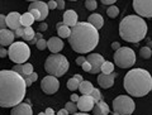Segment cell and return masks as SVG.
Masks as SVG:
<instances>
[{
  "label": "cell",
  "mask_w": 152,
  "mask_h": 115,
  "mask_svg": "<svg viewBox=\"0 0 152 115\" xmlns=\"http://www.w3.org/2000/svg\"><path fill=\"white\" fill-rule=\"evenodd\" d=\"M69 43L80 55L90 53L99 43V32L88 22H80L71 29Z\"/></svg>",
  "instance_id": "7a4b0ae2"
},
{
  "label": "cell",
  "mask_w": 152,
  "mask_h": 115,
  "mask_svg": "<svg viewBox=\"0 0 152 115\" xmlns=\"http://www.w3.org/2000/svg\"><path fill=\"white\" fill-rule=\"evenodd\" d=\"M100 72L103 75H112L114 72V63L113 62H109V61H105L102 66L100 68Z\"/></svg>",
  "instance_id": "484cf974"
},
{
  "label": "cell",
  "mask_w": 152,
  "mask_h": 115,
  "mask_svg": "<svg viewBox=\"0 0 152 115\" xmlns=\"http://www.w3.org/2000/svg\"><path fill=\"white\" fill-rule=\"evenodd\" d=\"M64 24L67 25L69 28L70 27H75L76 24H77V13H76L75 10H72V9H69V10H66L64 13Z\"/></svg>",
  "instance_id": "e0dca14e"
},
{
  "label": "cell",
  "mask_w": 152,
  "mask_h": 115,
  "mask_svg": "<svg viewBox=\"0 0 152 115\" xmlns=\"http://www.w3.org/2000/svg\"><path fill=\"white\" fill-rule=\"evenodd\" d=\"M93 89H94L93 84L90 82V81H85V80L79 86V90H80V92H81L83 95H90V92L93 91Z\"/></svg>",
  "instance_id": "d4e9b609"
},
{
  "label": "cell",
  "mask_w": 152,
  "mask_h": 115,
  "mask_svg": "<svg viewBox=\"0 0 152 115\" xmlns=\"http://www.w3.org/2000/svg\"><path fill=\"white\" fill-rule=\"evenodd\" d=\"M31 14H32V17L34 18V20H41V14L38 13V10H36V9H31V10H28Z\"/></svg>",
  "instance_id": "e575fe53"
},
{
  "label": "cell",
  "mask_w": 152,
  "mask_h": 115,
  "mask_svg": "<svg viewBox=\"0 0 152 115\" xmlns=\"http://www.w3.org/2000/svg\"><path fill=\"white\" fill-rule=\"evenodd\" d=\"M74 79H75V80H77L80 84H81L83 81H84V79H83V76H81V75H75V76H74Z\"/></svg>",
  "instance_id": "681fc988"
},
{
  "label": "cell",
  "mask_w": 152,
  "mask_h": 115,
  "mask_svg": "<svg viewBox=\"0 0 152 115\" xmlns=\"http://www.w3.org/2000/svg\"><path fill=\"white\" fill-rule=\"evenodd\" d=\"M13 71L17 72L18 75H20L23 79L31 76L34 71H33V65L31 63H24V65H15L13 67Z\"/></svg>",
  "instance_id": "ac0fdd59"
},
{
  "label": "cell",
  "mask_w": 152,
  "mask_h": 115,
  "mask_svg": "<svg viewBox=\"0 0 152 115\" xmlns=\"http://www.w3.org/2000/svg\"><path fill=\"white\" fill-rule=\"evenodd\" d=\"M140 55H141V57L142 58H145V60H148V58H151V48H148V47H142L141 48V51H140Z\"/></svg>",
  "instance_id": "f546056e"
},
{
  "label": "cell",
  "mask_w": 152,
  "mask_h": 115,
  "mask_svg": "<svg viewBox=\"0 0 152 115\" xmlns=\"http://www.w3.org/2000/svg\"><path fill=\"white\" fill-rule=\"evenodd\" d=\"M117 77V74L113 72L112 75H103L99 74L98 75V84L102 86L103 89H109L114 85V80Z\"/></svg>",
  "instance_id": "9a60e30c"
},
{
  "label": "cell",
  "mask_w": 152,
  "mask_h": 115,
  "mask_svg": "<svg viewBox=\"0 0 152 115\" xmlns=\"http://www.w3.org/2000/svg\"><path fill=\"white\" fill-rule=\"evenodd\" d=\"M123 84L129 95L134 98H142L152 90V76L143 68H133L127 72Z\"/></svg>",
  "instance_id": "3957f363"
},
{
  "label": "cell",
  "mask_w": 152,
  "mask_h": 115,
  "mask_svg": "<svg viewBox=\"0 0 152 115\" xmlns=\"http://www.w3.org/2000/svg\"><path fill=\"white\" fill-rule=\"evenodd\" d=\"M86 61L91 65V71H90V74H99L103 63L105 62L104 57L102 55H98V53H90L86 57Z\"/></svg>",
  "instance_id": "8fae6325"
},
{
  "label": "cell",
  "mask_w": 152,
  "mask_h": 115,
  "mask_svg": "<svg viewBox=\"0 0 152 115\" xmlns=\"http://www.w3.org/2000/svg\"><path fill=\"white\" fill-rule=\"evenodd\" d=\"M47 7H48V10L51 9H57V5H56V0H51V1L47 3Z\"/></svg>",
  "instance_id": "ab89813d"
},
{
  "label": "cell",
  "mask_w": 152,
  "mask_h": 115,
  "mask_svg": "<svg viewBox=\"0 0 152 115\" xmlns=\"http://www.w3.org/2000/svg\"><path fill=\"white\" fill-rule=\"evenodd\" d=\"M69 61L64 55H50L45 62V70L50 76L61 77L69 71Z\"/></svg>",
  "instance_id": "5b68a950"
},
{
  "label": "cell",
  "mask_w": 152,
  "mask_h": 115,
  "mask_svg": "<svg viewBox=\"0 0 152 115\" xmlns=\"http://www.w3.org/2000/svg\"><path fill=\"white\" fill-rule=\"evenodd\" d=\"M79 86H80V82L77 80H75L74 77H71L67 80V89L71 90V91H75V90H77L79 89Z\"/></svg>",
  "instance_id": "83f0119b"
},
{
  "label": "cell",
  "mask_w": 152,
  "mask_h": 115,
  "mask_svg": "<svg viewBox=\"0 0 152 115\" xmlns=\"http://www.w3.org/2000/svg\"><path fill=\"white\" fill-rule=\"evenodd\" d=\"M112 48H113L114 51H118V49L121 48V44H119L118 42H113V43H112Z\"/></svg>",
  "instance_id": "ee69618b"
},
{
  "label": "cell",
  "mask_w": 152,
  "mask_h": 115,
  "mask_svg": "<svg viewBox=\"0 0 152 115\" xmlns=\"http://www.w3.org/2000/svg\"><path fill=\"white\" fill-rule=\"evenodd\" d=\"M36 46H37V48L39 51H43V49L47 48V41L45 39V38H42V39H39L36 43Z\"/></svg>",
  "instance_id": "836d02e7"
},
{
  "label": "cell",
  "mask_w": 152,
  "mask_h": 115,
  "mask_svg": "<svg viewBox=\"0 0 152 115\" xmlns=\"http://www.w3.org/2000/svg\"><path fill=\"white\" fill-rule=\"evenodd\" d=\"M57 34H58V38H69L70 34H71V29L67 27V25H65L62 22H60V23H57Z\"/></svg>",
  "instance_id": "603a6c76"
},
{
  "label": "cell",
  "mask_w": 152,
  "mask_h": 115,
  "mask_svg": "<svg viewBox=\"0 0 152 115\" xmlns=\"http://www.w3.org/2000/svg\"><path fill=\"white\" fill-rule=\"evenodd\" d=\"M31 9H36L38 10V13L41 14V20H45L48 15V7H47V3L45 1H33L29 4V7H28V10H31Z\"/></svg>",
  "instance_id": "2e32d148"
},
{
  "label": "cell",
  "mask_w": 152,
  "mask_h": 115,
  "mask_svg": "<svg viewBox=\"0 0 152 115\" xmlns=\"http://www.w3.org/2000/svg\"><path fill=\"white\" fill-rule=\"evenodd\" d=\"M85 8H86L88 10L93 12L98 8V3L95 1V0H86V1H85Z\"/></svg>",
  "instance_id": "d6a6232c"
},
{
  "label": "cell",
  "mask_w": 152,
  "mask_h": 115,
  "mask_svg": "<svg viewBox=\"0 0 152 115\" xmlns=\"http://www.w3.org/2000/svg\"><path fill=\"white\" fill-rule=\"evenodd\" d=\"M90 96L94 99V101H95V103H98V101H100V100H102V92H100V91H99L98 89H95V87H94L93 91L90 92Z\"/></svg>",
  "instance_id": "1f68e13d"
},
{
  "label": "cell",
  "mask_w": 152,
  "mask_h": 115,
  "mask_svg": "<svg viewBox=\"0 0 152 115\" xmlns=\"http://www.w3.org/2000/svg\"><path fill=\"white\" fill-rule=\"evenodd\" d=\"M81 67L84 68V71H86V72H89V74H90V71H91V65H90L88 61H86V62H84Z\"/></svg>",
  "instance_id": "8d00e7d4"
},
{
  "label": "cell",
  "mask_w": 152,
  "mask_h": 115,
  "mask_svg": "<svg viewBox=\"0 0 152 115\" xmlns=\"http://www.w3.org/2000/svg\"><path fill=\"white\" fill-rule=\"evenodd\" d=\"M38 115H46L45 113H39V114H38Z\"/></svg>",
  "instance_id": "db71d44e"
},
{
  "label": "cell",
  "mask_w": 152,
  "mask_h": 115,
  "mask_svg": "<svg viewBox=\"0 0 152 115\" xmlns=\"http://www.w3.org/2000/svg\"><path fill=\"white\" fill-rule=\"evenodd\" d=\"M41 89L47 95H53L55 92H57V90L60 89V82H58V80H57V77H53V76L48 75L42 79Z\"/></svg>",
  "instance_id": "30bf717a"
},
{
  "label": "cell",
  "mask_w": 152,
  "mask_h": 115,
  "mask_svg": "<svg viewBox=\"0 0 152 115\" xmlns=\"http://www.w3.org/2000/svg\"><path fill=\"white\" fill-rule=\"evenodd\" d=\"M5 17H7V15H3V14H0V31H1V29H5V27H7Z\"/></svg>",
  "instance_id": "d590c367"
},
{
  "label": "cell",
  "mask_w": 152,
  "mask_h": 115,
  "mask_svg": "<svg viewBox=\"0 0 152 115\" xmlns=\"http://www.w3.org/2000/svg\"><path fill=\"white\" fill-rule=\"evenodd\" d=\"M47 48L50 49V52H52V55H57L64 48V42L58 37H52L47 41Z\"/></svg>",
  "instance_id": "5bb4252c"
},
{
  "label": "cell",
  "mask_w": 152,
  "mask_h": 115,
  "mask_svg": "<svg viewBox=\"0 0 152 115\" xmlns=\"http://www.w3.org/2000/svg\"><path fill=\"white\" fill-rule=\"evenodd\" d=\"M84 62H86V58H85V57H83V56H80V57H77V58H76V65H77V66H83Z\"/></svg>",
  "instance_id": "f35d334b"
},
{
  "label": "cell",
  "mask_w": 152,
  "mask_h": 115,
  "mask_svg": "<svg viewBox=\"0 0 152 115\" xmlns=\"http://www.w3.org/2000/svg\"><path fill=\"white\" fill-rule=\"evenodd\" d=\"M109 111H110V110H109V106L107 105V103L103 101V100L95 103L94 108H93V114L94 115H108Z\"/></svg>",
  "instance_id": "44dd1931"
},
{
  "label": "cell",
  "mask_w": 152,
  "mask_h": 115,
  "mask_svg": "<svg viewBox=\"0 0 152 115\" xmlns=\"http://www.w3.org/2000/svg\"><path fill=\"white\" fill-rule=\"evenodd\" d=\"M45 114L46 115H55V111H53V109H52V108H48V109H46Z\"/></svg>",
  "instance_id": "c3c4849f"
},
{
  "label": "cell",
  "mask_w": 152,
  "mask_h": 115,
  "mask_svg": "<svg viewBox=\"0 0 152 115\" xmlns=\"http://www.w3.org/2000/svg\"><path fill=\"white\" fill-rule=\"evenodd\" d=\"M133 9L141 18H152V0H134Z\"/></svg>",
  "instance_id": "9c48e42d"
},
{
  "label": "cell",
  "mask_w": 152,
  "mask_h": 115,
  "mask_svg": "<svg viewBox=\"0 0 152 115\" xmlns=\"http://www.w3.org/2000/svg\"><path fill=\"white\" fill-rule=\"evenodd\" d=\"M7 56H8V51L5 48H0V58H4Z\"/></svg>",
  "instance_id": "7bdbcfd3"
},
{
  "label": "cell",
  "mask_w": 152,
  "mask_h": 115,
  "mask_svg": "<svg viewBox=\"0 0 152 115\" xmlns=\"http://www.w3.org/2000/svg\"><path fill=\"white\" fill-rule=\"evenodd\" d=\"M12 115H33L32 105L27 103H20L12 110Z\"/></svg>",
  "instance_id": "d6986e66"
},
{
  "label": "cell",
  "mask_w": 152,
  "mask_h": 115,
  "mask_svg": "<svg viewBox=\"0 0 152 115\" xmlns=\"http://www.w3.org/2000/svg\"><path fill=\"white\" fill-rule=\"evenodd\" d=\"M14 33L10 29H1L0 31V44L1 46H10L14 43Z\"/></svg>",
  "instance_id": "ffe728a7"
},
{
  "label": "cell",
  "mask_w": 152,
  "mask_h": 115,
  "mask_svg": "<svg viewBox=\"0 0 152 115\" xmlns=\"http://www.w3.org/2000/svg\"><path fill=\"white\" fill-rule=\"evenodd\" d=\"M23 31H24V28L19 27L17 31H14V32H15V33H14V36H15V37H22L23 36Z\"/></svg>",
  "instance_id": "60d3db41"
},
{
  "label": "cell",
  "mask_w": 152,
  "mask_h": 115,
  "mask_svg": "<svg viewBox=\"0 0 152 115\" xmlns=\"http://www.w3.org/2000/svg\"><path fill=\"white\" fill-rule=\"evenodd\" d=\"M28 77L31 79V81H32V82H34V81H37V80H38V75H37L36 72H33L31 76H28Z\"/></svg>",
  "instance_id": "7dc6e473"
},
{
  "label": "cell",
  "mask_w": 152,
  "mask_h": 115,
  "mask_svg": "<svg viewBox=\"0 0 152 115\" xmlns=\"http://www.w3.org/2000/svg\"><path fill=\"white\" fill-rule=\"evenodd\" d=\"M38 28H39V31H41V32H45V31H47V28H48V25H47L46 23H41L39 27H38Z\"/></svg>",
  "instance_id": "bcb514c9"
},
{
  "label": "cell",
  "mask_w": 152,
  "mask_h": 115,
  "mask_svg": "<svg viewBox=\"0 0 152 115\" xmlns=\"http://www.w3.org/2000/svg\"><path fill=\"white\" fill-rule=\"evenodd\" d=\"M107 14L109 18H115V17H118V14H119V9L115 5H112L107 9Z\"/></svg>",
  "instance_id": "f1b7e54d"
},
{
  "label": "cell",
  "mask_w": 152,
  "mask_h": 115,
  "mask_svg": "<svg viewBox=\"0 0 152 115\" xmlns=\"http://www.w3.org/2000/svg\"><path fill=\"white\" fill-rule=\"evenodd\" d=\"M20 14H19L18 12H12L9 13L8 15L5 17V22H7V27L10 29L12 32L13 31H17L20 25Z\"/></svg>",
  "instance_id": "4fadbf2b"
},
{
  "label": "cell",
  "mask_w": 152,
  "mask_h": 115,
  "mask_svg": "<svg viewBox=\"0 0 152 115\" xmlns=\"http://www.w3.org/2000/svg\"><path fill=\"white\" fill-rule=\"evenodd\" d=\"M56 5H57V9L62 10V9H65V1L64 0H56Z\"/></svg>",
  "instance_id": "74e56055"
},
{
  "label": "cell",
  "mask_w": 152,
  "mask_h": 115,
  "mask_svg": "<svg viewBox=\"0 0 152 115\" xmlns=\"http://www.w3.org/2000/svg\"><path fill=\"white\" fill-rule=\"evenodd\" d=\"M102 3L103 4H105V5H114L115 4V0H102Z\"/></svg>",
  "instance_id": "b9f144b4"
},
{
  "label": "cell",
  "mask_w": 152,
  "mask_h": 115,
  "mask_svg": "<svg viewBox=\"0 0 152 115\" xmlns=\"http://www.w3.org/2000/svg\"><path fill=\"white\" fill-rule=\"evenodd\" d=\"M136 109L133 99L127 95H121L113 100V110L118 115H131Z\"/></svg>",
  "instance_id": "ba28073f"
},
{
  "label": "cell",
  "mask_w": 152,
  "mask_h": 115,
  "mask_svg": "<svg viewBox=\"0 0 152 115\" xmlns=\"http://www.w3.org/2000/svg\"><path fill=\"white\" fill-rule=\"evenodd\" d=\"M56 115H69V113H67V110H66V109H61Z\"/></svg>",
  "instance_id": "f907efd6"
},
{
  "label": "cell",
  "mask_w": 152,
  "mask_h": 115,
  "mask_svg": "<svg viewBox=\"0 0 152 115\" xmlns=\"http://www.w3.org/2000/svg\"><path fill=\"white\" fill-rule=\"evenodd\" d=\"M24 79L13 70L0 71V106L14 108L26 98Z\"/></svg>",
  "instance_id": "6da1fadb"
},
{
  "label": "cell",
  "mask_w": 152,
  "mask_h": 115,
  "mask_svg": "<svg viewBox=\"0 0 152 115\" xmlns=\"http://www.w3.org/2000/svg\"><path fill=\"white\" fill-rule=\"evenodd\" d=\"M151 55H152V49H151Z\"/></svg>",
  "instance_id": "11a10c76"
},
{
  "label": "cell",
  "mask_w": 152,
  "mask_h": 115,
  "mask_svg": "<svg viewBox=\"0 0 152 115\" xmlns=\"http://www.w3.org/2000/svg\"><path fill=\"white\" fill-rule=\"evenodd\" d=\"M94 105H95V101L90 95H81V96L79 98V101L76 103L77 110H80V111H83V113L91 111Z\"/></svg>",
  "instance_id": "7c38bea8"
},
{
  "label": "cell",
  "mask_w": 152,
  "mask_h": 115,
  "mask_svg": "<svg viewBox=\"0 0 152 115\" xmlns=\"http://www.w3.org/2000/svg\"><path fill=\"white\" fill-rule=\"evenodd\" d=\"M79 95H76V94H72V95H71V100H70V101H72V103H77L79 101Z\"/></svg>",
  "instance_id": "f6af8a7d"
},
{
  "label": "cell",
  "mask_w": 152,
  "mask_h": 115,
  "mask_svg": "<svg viewBox=\"0 0 152 115\" xmlns=\"http://www.w3.org/2000/svg\"><path fill=\"white\" fill-rule=\"evenodd\" d=\"M34 36H36V32L33 31V28L32 27H27V28H24V31H23L22 38L24 41H27V42H31L33 38H34Z\"/></svg>",
  "instance_id": "4316f807"
},
{
  "label": "cell",
  "mask_w": 152,
  "mask_h": 115,
  "mask_svg": "<svg viewBox=\"0 0 152 115\" xmlns=\"http://www.w3.org/2000/svg\"><path fill=\"white\" fill-rule=\"evenodd\" d=\"M147 34V24L138 15H127L119 23V36L123 41L138 43Z\"/></svg>",
  "instance_id": "277c9868"
},
{
  "label": "cell",
  "mask_w": 152,
  "mask_h": 115,
  "mask_svg": "<svg viewBox=\"0 0 152 115\" xmlns=\"http://www.w3.org/2000/svg\"><path fill=\"white\" fill-rule=\"evenodd\" d=\"M34 18L32 17V14L28 12V13H24V14H22V17H20V25L23 28H27V27H32V24L34 23Z\"/></svg>",
  "instance_id": "cb8c5ba5"
},
{
  "label": "cell",
  "mask_w": 152,
  "mask_h": 115,
  "mask_svg": "<svg viewBox=\"0 0 152 115\" xmlns=\"http://www.w3.org/2000/svg\"><path fill=\"white\" fill-rule=\"evenodd\" d=\"M147 47H148V48H152V41L147 42Z\"/></svg>",
  "instance_id": "816d5d0a"
},
{
  "label": "cell",
  "mask_w": 152,
  "mask_h": 115,
  "mask_svg": "<svg viewBox=\"0 0 152 115\" xmlns=\"http://www.w3.org/2000/svg\"><path fill=\"white\" fill-rule=\"evenodd\" d=\"M74 115H90V114H86V113H76Z\"/></svg>",
  "instance_id": "f5cc1de1"
},
{
  "label": "cell",
  "mask_w": 152,
  "mask_h": 115,
  "mask_svg": "<svg viewBox=\"0 0 152 115\" xmlns=\"http://www.w3.org/2000/svg\"><path fill=\"white\" fill-rule=\"evenodd\" d=\"M88 23L91 24L95 29H100V28L104 25V19L100 14H91L89 18H88Z\"/></svg>",
  "instance_id": "7402d4cb"
},
{
  "label": "cell",
  "mask_w": 152,
  "mask_h": 115,
  "mask_svg": "<svg viewBox=\"0 0 152 115\" xmlns=\"http://www.w3.org/2000/svg\"><path fill=\"white\" fill-rule=\"evenodd\" d=\"M65 109L67 110V113L70 114H76V111H77V106H76V104L75 103H72V101H70V103H66V105H65Z\"/></svg>",
  "instance_id": "4dcf8cb0"
},
{
  "label": "cell",
  "mask_w": 152,
  "mask_h": 115,
  "mask_svg": "<svg viewBox=\"0 0 152 115\" xmlns=\"http://www.w3.org/2000/svg\"><path fill=\"white\" fill-rule=\"evenodd\" d=\"M8 56L15 65H24L31 56V48L26 42H14L9 46Z\"/></svg>",
  "instance_id": "8992f818"
},
{
  "label": "cell",
  "mask_w": 152,
  "mask_h": 115,
  "mask_svg": "<svg viewBox=\"0 0 152 115\" xmlns=\"http://www.w3.org/2000/svg\"><path fill=\"white\" fill-rule=\"evenodd\" d=\"M114 62L121 68H129L136 63V53L129 47H121L114 53Z\"/></svg>",
  "instance_id": "52a82bcc"
}]
</instances>
